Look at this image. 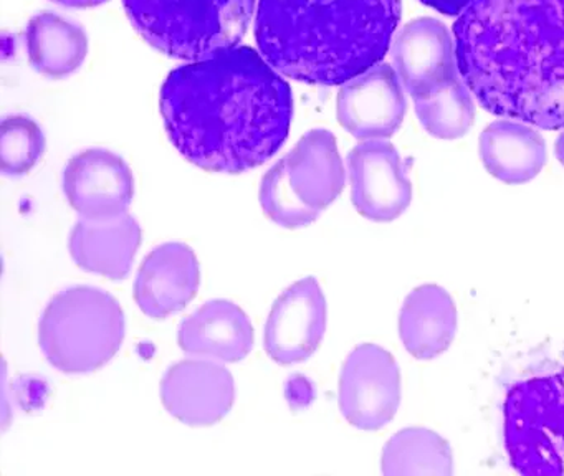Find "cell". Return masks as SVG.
I'll return each mask as SVG.
<instances>
[{"mask_svg":"<svg viewBox=\"0 0 564 476\" xmlns=\"http://www.w3.org/2000/svg\"><path fill=\"white\" fill-rule=\"evenodd\" d=\"M503 439L514 472L564 475V369L521 380L508 390Z\"/></svg>","mask_w":564,"mask_h":476,"instance_id":"52a82bcc","label":"cell"},{"mask_svg":"<svg viewBox=\"0 0 564 476\" xmlns=\"http://www.w3.org/2000/svg\"><path fill=\"white\" fill-rule=\"evenodd\" d=\"M52 2L62 7H72V9H88V7L101 6L108 0H52Z\"/></svg>","mask_w":564,"mask_h":476,"instance_id":"d4e9b609","label":"cell"},{"mask_svg":"<svg viewBox=\"0 0 564 476\" xmlns=\"http://www.w3.org/2000/svg\"><path fill=\"white\" fill-rule=\"evenodd\" d=\"M401 13V0H260L257 45L286 78L343 85L381 63Z\"/></svg>","mask_w":564,"mask_h":476,"instance_id":"3957f363","label":"cell"},{"mask_svg":"<svg viewBox=\"0 0 564 476\" xmlns=\"http://www.w3.org/2000/svg\"><path fill=\"white\" fill-rule=\"evenodd\" d=\"M481 164L498 181L518 185L533 181L546 164V142L524 122H491L478 139Z\"/></svg>","mask_w":564,"mask_h":476,"instance_id":"d6986e66","label":"cell"},{"mask_svg":"<svg viewBox=\"0 0 564 476\" xmlns=\"http://www.w3.org/2000/svg\"><path fill=\"white\" fill-rule=\"evenodd\" d=\"M29 62L48 78L74 75L88 55V36L78 23L42 12L32 17L25 30Z\"/></svg>","mask_w":564,"mask_h":476,"instance_id":"ffe728a7","label":"cell"},{"mask_svg":"<svg viewBox=\"0 0 564 476\" xmlns=\"http://www.w3.org/2000/svg\"><path fill=\"white\" fill-rule=\"evenodd\" d=\"M470 89L460 78L429 98L417 99L415 112L429 134L438 139H458L475 122V105Z\"/></svg>","mask_w":564,"mask_h":476,"instance_id":"7402d4cb","label":"cell"},{"mask_svg":"<svg viewBox=\"0 0 564 476\" xmlns=\"http://www.w3.org/2000/svg\"><path fill=\"white\" fill-rule=\"evenodd\" d=\"M386 476H451L454 453L444 436L424 426L395 433L382 450Z\"/></svg>","mask_w":564,"mask_h":476,"instance_id":"44dd1931","label":"cell"},{"mask_svg":"<svg viewBox=\"0 0 564 476\" xmlns=\"http://www.w3.org/2000/svg\"><path fill=\"white\" fill-rule=\"evenodd\" d=\"M419 2L437 10V12L445 13V15L454 17L460 15L474 0H419Z\"/></svg>","mask_w":564,"mask_h":476,"instance_id":"cb8c5ba5","label":"cell"},{"mask_svg":"<svg viewBox=\"0 0 564 476\" xmlns=\"http://www.w3.org/2000/svg\"><path fill=\"white\" fill-rule=\"evenodd\" d=\"M45 148L44 131L29 116H8L0 125V167L6 175L29 174L44 158Z\"/></svg>","mask_w":564,"mask_h":476,"instance_id":"603a6c76","label":"cell"},{"mask_svg":"<svg viewBox=\"0 0 564 476\" xmlns=\"http://www.w3.org/2000/svg\"><path fill=\"white\" fill-rule=\"evenodd\" d=\"M554 152H556L557 161L564 165V132L557 136L556 144H554Z\"/></svg>","mask_w":564,"mask_h":476,"instance_id":"484cf974","label":"cell"},{"mask_svg":"<svg viewBox=\"0 0 564 476\" xmlns=\"http://www.w3.org/2000/svg\"><path fill=\"white\" fill-rule=\"evenodd\" d=\"M123 307L95 286H72L52 298L39 324V344L48 363L65 374L107 366L123 346Z\"/></svg>","mask_w":564,"mask_h":476,"instance_id":"277c9868","label":"cell"},{"mask_svg":"<svg viewBox=\"0 0 564 476\" xmlns=\"http://www.w3.org/2000/svg\"><path fill=\"white\" fill-rule=\"evenodd\" d=\"M177 343L191 356L239 363L253 349L256 334L242 307L232 301L214 300L181 323Z\"/></svg>","mask_w":564,"mask_h":476,"instance_id":"2e32d148","label":"cell"},{"mask_svg":"<svg viewBox=\"0 0 564 476\" xmlns=\"http://www.w3.org/2000/svg\"><path fill=\"white\" fill-rule=\"evenodd\" d=\"M338 142L328 129H312L260 182V205L270 220L296 230L325 212L345 188Z\"/></svg>","mask_w":564,"mask_h":476,"instance_id":"8992f818","label":"cell"},{"mask_svg":"<svg viewBox=\"0 0 564 476\" xmlns=\"http://www.w3.org/2000/svg\"><path fill=\"white\" fill-rule=\"evenodd\" d=\"M454 39L458 73L488 112L564 128V0H474Z\"/></svg>","mask_w":564,"mask_h":476,"instance_id":"7a4b0ae2","label":"cell"},{"mask_svg":"<svg viewBox=\"0 0 564 476\" xmlns=\"http://www.w3.org/2000/svg\"><path fill=\"white\" fill-rule=\"evenodd\" d=\"M401 370L394 356L378 344L355 347L339 374L338 403L356 429L381 430L401 405Z\"/></svg>","mask_w":564,"mask_h":476,"instance_id":"ba28073f","label":"cell"},{"mask_svg":"<svg viewBox=\"0 0 564 476\" xmlns=\"http://www.w3.org/2000/svg\"><path fill=\"white\" fill-rule=\"evenodd\" d=\"M200 267L193 248L180 241L154 248L138 270L134 301L151 320H166L194 300Z\"/></svg>","mask_w":564,"mask_h":476,"instance_id":"9a60e30c","label":"cell"},{"mask_svg":"<svg viewBox=\"0 0 564 476\" xmlns=\"http://www.w3.org/2000/svg\"><path fill=\"white\" fill-rule=\"evenodd\" d=\"M351 202L378 224L401 217L412 201V184L401 154L384 139H368L348 155Z\"/></svg>","mask_w":564,"mask_h":476,"instance_id":"9c48e42d","label":"cell"},{"mask_svg":"<svg viewBox=\"0 0 564 476\" xmlns=\"http://www.w3.org/2000/svg\"><path fill=\"white\" fill-rule=\"evenodd\" d=\"M62 185L72 207L91 220L118 217L133 204V172L123 158L108 149L75 154L65 167Z\"/></svg>","mask_w":564,"mask_h":476,"instance_id":"7c38bea8","label":"cell"},{"mask_svg":"<svg viewBox=\"0 0 564 476\" xmlns=\"http://www.w3.org/2000/svg\"><path fill=\"white\" fill-rule=\"evenodd\" d=\"M174 148L207 172L242 174L289 138V83L250 46H232L173 69L160 95Z\"/></svg>","mask_w":564,"mask_h":476,"instance_id":"6da1fadb","label":"cell"},{"mask_svg":"<svg viewBox=\"0 0 564 476\" xmlns=\"http://www.w3.org/2000/svg\"><path fill=\"white\" fill-rule=\"evenodd\" d=\"M141 36L171 58H207L246 36L256 0H123Z\"/></svg>","mask_w":564,"mask_h":476,"instance_id":"5b68a950","label":"cell"},{"mask_svg":"<svg viewBox=\"0 0 564 476\" xmlns=\"http://www.w3.org/2000/svg\"><path fill=\"white\" fill-rule=\"evenodd\" d=\"M405 112L408 99L401 78L388 63H378L343 83L336 101L339 125L362 141L391 138Z\"/></svg>","mask_w":564,"mask_h":476,"instance_id":"8fae6325","label":"cell"},{"mask_svg":"<svg viewBox=\"0 0 564 476\" xmlns=\"http://www.w3.org/2000/svg\"><path fill=\"white\" fill-rule=\"evenodd\" d=\"M326 298L313 277L286 288L270 311L265 353L282 366L303 363L318 350L326 331Z\"/></svg>","mask_w":564,"mask_h":476,"instance_id":"30bf717a","label":"cell"},{"mask_svg":"<svg viewBox=\"0 0 564 476\" xmlns=\"http://www.w3.org/2000/svg\"><path fill=\"white\" fill-rule=\"evenodd\" d=\"M458 316L454 298L438 284L414 288L399 313V336L419 360L435 359L454 343Z\"/></svg>","mask_w":564,"mask_h":476,"instance_id":"ac0fdd59","label":"cell"},{"mask_svg":"<svg viewBox=\"0 0 564 476\" xmlns=\"http://www.w3.org/2000/svg\"><path fill=\"white\" fill-rule=\"evenodd\" d=\"M391 53L395 72L414 101L458 79L454 42L438 20L424 17L409 22L395 36Z\"/></svg>","mask_w":564,"mask_h":476,"instance_id":"5bb4252c","label":"cell"},{"mask_svg":"<svg viewBox=\"0 0 564 476\" xmlns=\"http://www.w3.org/2000/svg\"><path fill=\"white\" fill-rule=\"evenodd\" d=\"M161 400L186 425H216L232 409L236 383L230 370L214 360H181L164 374Z\"/></svg>","mask_w":564,"mask_h":476,"instance_id":"4fadbf2b","label":"cell"},{"mask_svg":"<svg viewBox=\"0 0 564 476\" xmlns=\"http://www.w3.org/2000/svg\"><path fill=\"white\" fill-rule=\"evenodd\" d=\"M141 237L140 224L128 212L105 220L82 217L72 230L68 248L82 270L123 280L130 273Z\"/></svg>","mask_w":564,"mask_h":476,"instance_id":"e0dca14e","label":"cell"}]
</instances>
